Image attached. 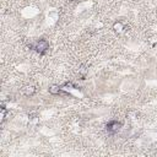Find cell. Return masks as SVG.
<instances>
[{
	"label": "cell",
	"instance_id": "obj_1",
	"mask_svg": "<svg viewBox=\"0 0 157 157\" xmlns=\"http://www.w3.org/2000/svg\"><path fill=\"white\" fill-rule=\"evenodd\" d=\"M34 49H36L37 53H39V54L47 53L48 49H49V43H48V41H46V39H39V41L34 44Z\"/></svg>",
	"mask_w": 157,
	"mask_h": 157
},
{
	"label": "cell",
	"instance_id": "obj_2",
	"mask_svg": "<svg viewBox=\"0 0 157 157\" xmlns=\"http://www.w3.org/2000/svg\"><path fill=\"white\" fill-rule=\"evenodd\" d=\"M107 132L108 133H112V134H114V133H118L120 130V128H122V123L120 122H117V120H112V122H109L108 124H107Z\"/></svg>",
	"mask_w": 157,
	"mask_h": 157
},
{
	"label": "cell",
	"instance_id": "obj_3",
	"mask_svg": "<svg viewBox=\"0 0 157 157\" xmlns=\"http://www.w3.org/2000/svg\"><path fill=\"white\" fill-rule=\"evenodd\" d=\"M48 91H49L50 95H59V93L61 92V87L58 86V85H52Z\"/></svg>",
	"mask_w": 157,
	"mask_h": 157
},
{
	"label": "cell",
	"instance_id": "obj_4",
	"mask_svg": "<svg viewBox=\"0 0 157 157\" xmlns=\"http://www.w3.org/2000/svg\"><path fill=\"white\" fill-rule=\"evenodd\" d=\"M23 92H25L26 96H32V95L36 93V87L34 86H27L23 90Z\"/></svg>",
	"mask_w": 157,
	"mask_h": 157
},
{
	"label": "cell",
	"instance_id": "obj_5",
	"mask_svg": "<svg viewBox=\"0 0 157 157\" xmlns=\"http://www.w3.org/2000/svg\"><path fill=\"white\" fill-rule=\"evenodd\" d=\"M113 30L115 31V32H122L123 30H124V25L122 23V22H115L114 25H113Z\"/></svg>",
	"mask_w": 157,
	"mask_h": 157
},
{
	"label": "cell",
	"instance_id": "obj_6",
	"mask_svg": "<svg viewBox=\"0 0 157 157\" xmlns=\"http://www.w3.org/2000/svg\"><path fill=\"white\" fill-rule=\"evenodd\" d=\"M70 1H76V0H70Z\"/></svg>",
	"mask_w": 157,
	"mask_h": 157
}]
</instances>
